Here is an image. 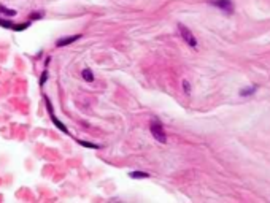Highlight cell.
Instances as JSON below:
<instances>
[{
  "mask_svg": "<svg viewBox=\"0 0 270 203\" xmlns=\"http://www.w3.org/2000/svg\"><path fill=\"white\" fill-rule=\"evenodd\" d=\"M0 26L5 27V29H10V30H16V32H21V30H26L27 27L30 26V22H22V24H13V22L3 19L0 18Z\"/></svg>",
  "mask_w": 270,
  "mask_h": 203,
  "instance_id": "cell-5",
  "label": "cell"
},
{
  "mask_svg": "<svg viewBox=\"0 0 270 203\" xmlns=\"http://www.w3.org/2000/svg\"><path fill=\"white\" fill-rule=\"evenodd\" d=\"M149 130H151V135L154 137V140H157L159 143H167V135H165V130H164L162 124L157 121V119H153L149 124Z\"/></svg>",
  "mask_w": 270,
  "mask_h": 203,
  "instance_id": "cell-1",
  "label": "cell"
},
{
  "mask_svg": "<svg viewBox=\"0 0 270 203\" xmlns=\"http://www.w3.org/2000/svg\"><path fill=\"white\" fill-rule=\"evenodd\" d=\"M183 87H184V92H186V94H189V92H191V86H189V83H187L186 80L183 81Z\"/></svg>",
  "mask_w": 270,
  "mask_h": 203,
  "instance_id": "cell-13",
  "label": "cell"
},
{
  "mask_svg": "<svg viewBox=\"0 0 270 203\" xmlns=\"http://www.w3.org/2000/svg\"><path fill=\"white\" fill-rule=\"evenodd\" d=\"M178 30H180V35L181 38L186 41V45H189L191 48H197V40H195V37L192 35V32L187 29L186 26L183 24H178Z\"/></svg>",
  "mask_w": 270,
  "mask_h": 203,
  "instance_id": "cell-2",
  "label": "cell"
},
{
  "mask_svg": "<svg viewBox=\"0 0 270 203\" xmlns=\"http://www.w3.org/2000/svg\"><path fill=\"white\" fill-rule=\"evenodd\" d=\"M208 3L219 8V10H222L224 13H227V15L234 13V3H232V0H208Z\"/></svg>",
  "mask_w": 270,
  "mask_h": 203,
  "instance_id": "cell-3",
  "label": "cell"
},
{
  "mask_svg": "<svg viewBox=\"0 0 270 203\" xmlns=\"http://www.w3.org/2000/svg\"><path fill=\"white\" fill-rule=\"evenodd\" d=\"M46 80H48V70H45V72L42 73V80H40V86H43L45 83H46Z\"/></svg>",
  "mask_w": 270,
  "mask_h": 203,
  "instance_id": "cell-12",
  "label": "cell"
},
{
  "mask_svg": "<svg viewBox=\"0 0 270 203\" xmlns=\"http://www.w3.org/2000/svg\"><path fill=\"white\" fill-rule=\"evenodd\" d=\"M254 91H256V86H253V87H246V91H241V92H240V95H241V97H246V95L253 94Z\"/></svg>",
  "mask_w": 270,
  "mask_h": 203,
  "instance_id": "cell-11",
  "label": "cell"
},
{
  "mask_svg": "<svg viewBox=\"0 0 270 203\" xmlns=\"http://www.w3.org/2000/svg\"><path fill=\"white\" fill-rule=\"evenodd\" d=\"M81 35H70V37H64V38H59L56 41V46L57 48H64V46H68L72 43H75L76 40H80Z\"/></svg>",
  "mask_w": 270,
  "mask_h": 203,
  "instance_id": "cell-6",
  "label": "cell"
},
{
  "mask_svg": "<svg viewBox=\"0 0 270 203\" xmlns=\"http://www.w3.org/2000/svg\"><path fill=\"white\" fill-rule=\"evenodd\" d=\"M129 178H134V179H145V178H149V173H146V172H130V173H129Z\"/></svg>",
  "mask_w": 270,
  "mask_h": 203,
  "instance_id": "cell-8",
  "label": "cell"
},
{
  "mask_svg": "<svg viewBox=\"0 0 270 203\" xmlns=\"http://www.w3.org/2000/svg\"><path fill=\"white\" fill-rule=\"evenodd\" d=\"M81 76H83V80L86 83H92L94 81V73H92L91 68H84V70L81 72Z\"/></svg>",
  "mask_w": 270,
  "mask_h": 203,
  "instance_id": "cell-7",
  "label": "cell"
},
{
  "mask_svg": "<svg viewBox=\"0 0 270 203\" xmlns=\"http://www.w3.org/2000/svg\"><path fill=\"white\" fill-rule=\"evenodd\" d=\"M32 19H38V18H43V11H35V15L30 16Z\"/></svg>",
  "mask_w": 270,
  "mask_h": 203,
  "instance_id": "cell-14",
  "label": "cell"
},
{
  "mask_svg": "<svg viewBox=\"0 0 270 203\" xmlns=\"http://www.w3.org/2000/svg\"><path fill=\"white\" fill-rule=\"evenodd\" d=\"M78 143L81 146H84V148H91V149H99V145H95V143H88V141H83V140H78Z\"/></svg>",
  "mask_w": 270,
  "mask_h": 203,
  "instance_id": "cell-10",
  "label": "cell"
},
{
  "mask_svg": "<svg viewBox=\"0 0 270 203\" xmlns=\"http://www.w3.org/2000/svg\"><path fill=\"white\" fill-rule=\"evenodd\" d=\"M0 13H2V15H5V16H8V18H13V16L18 15L16 10H10V8H7V7H3V5H0Z\"/></svg>",
  "mask_w": 270,
  "mask_h": 203,
  "instance_id": "cell-9",
  "label": "cell"
},
{
  "mask_svg": "<svg viewBox=\"0 0 270 203\" xmlns=\"http://www.w3.org/2000/svg\"><path fill=\"white\" fill-rule=\"evenodd\" d=\"M45 103H46L48 113H49V116H51V121L54 122V126H56V127H57L61 132H64V133H67V135H68V129H67V127L64 126V124H62V122H61V121H59V119L56 118V114H54V110L51 108V102H49V99H48V97H45Z\"/></svg>",
  "mask_w": 270,
  "mask_h": 203,
  "instance_id": "cell-4",
  "label": "cell"
}]
</instances>
